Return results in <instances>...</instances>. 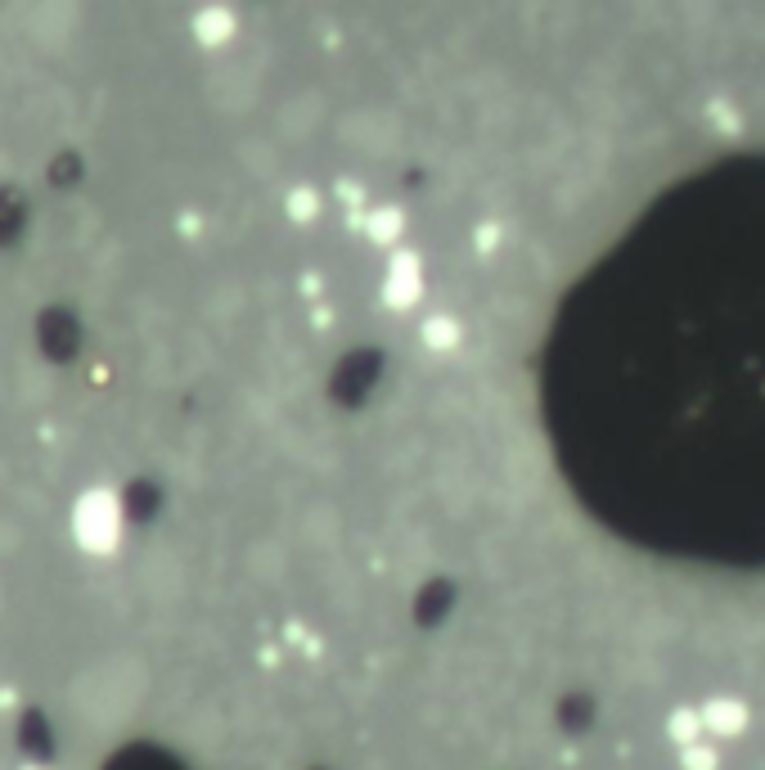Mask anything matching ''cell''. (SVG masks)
Masks as SVG:
<instances>
[{
	"mask_svg": "<svg viewBox=\"0 0 765 770\" xmlns=\"http://www.w3.org/2000/svg\"><path fill=\"white\" fill-rule=\"evenodd\" d=\"M41 343H45V352H54V356H68L72 352V343H77V325H72L63 311H50V316L41 320Z\"/></svg>",
	"mask_w": 765,
	"mask_h": 770,
	"instance_id": "6da1fadb",
	"label": "cell"
},
{
	"mask_svg": "<svg viewBox=\"0 0 765 770\" xmlns=\"http://www.w3.org/2000/svg\"><path fill=\"white\" fill-rule=\"evenodd\" d=\"M126 770H158V766H153V757H149V761H140V766H126Z\"/></svg>",
	"mask_w": 765,
	"mask_h": 770,
	"instance_id": "7a4b0ae2",
	"label": "cell"
}]
</instances>
